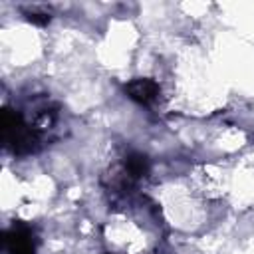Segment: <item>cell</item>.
I'll list each match as a JSON object with an SVG mask.
<instances>
[{"instance_id": "1", "label": "cell", "mask_w": 254, "mask_h": 254, "mask_svg": "<svg viewBox=\"0 0 254 254\" xmlns=\"http://www.w3.org/2000/svg\"><path fill=\"white\" fill-rule=\"evenodd\" d=\"M2 137H4V145L12 149L16 155H26L36 151L40 143L38 129L26 123L22 115L12 109H4L2 113Z\"/></svg>"}, {"instance_id": "2", "label": "cell", "mask_w": 254, "mask_h": 254, "mask_svg": "<svg viewBox=\"0 0 254 254\" xmlns=\"http://www.w3.org/2000/svg\"><path fill=\"white\" fill-rule=\"evenodd\" d=\"M8 254H36L34 232L24 224H14L4 234Z\"/></svg>"}, {"instance_id": "3", "label": "cell", "mask_w": 254, "mask_h": 254, "mask_svg": "<svg viewBox=\"0 0 254 254\" xmlns=\"http://www.w3.org/2000/svg\"><path fill=\"white\" fill-rule=\"evenodd\" d=\"M125 91L131 99L139 101V103H151L157 99L159 95V85L153 79H133L125 85Z\"/></svg>"}, {"instance_id": "4", "label": "cell", "mask_w": 254, "mask_h": 254, "mask_svg": "<svg viewBox=\"0 0 254 254\" xmlns=\"http://www.w3.org/2000/svg\"><path fill=\"white\" fill-rule=\"evenodd\" d=\"M125 169L129 173V177L133 179H139V177H145L147 173V159L143 155H129L127 161H125Z\"/></svg>"}, {"instance_id": "5", "label": "cell", "mask_w": 254, "mask_h": 254, "mask_svg": "<svg viewBox=\"0 0 254 254\" xmlns=\"http://www.w3.org/2000/svg\"><path fill=\"white\" fill-rule=\"evenodd\" d=\"M26 16H28V20H32V22H36V24H46V22L50 20V12H46V10H36V8L28 10Z\"/></svg>"}]
</instances>
